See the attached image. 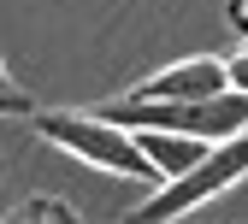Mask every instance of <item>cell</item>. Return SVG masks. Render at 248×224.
Returning <instances> with one entry per match:
<instances>
[{"label": "cell", "instance_id": "obj_7", "mask_svg": "<svg viewBox=\"0 0 248 224\" xmlns=\"http://www.w3.org/2000/svg\"><path fill=\"white\" fill-rule=\"evenodd\" d=\"M0 106H6V112H30V118H36V106L24 101V89H18L12 77H0Z\"/></svg>", "mask_w": 248, "mask_h": 224}, {"label": "cell", "instance_id": "obj_2", "mask_svg": "<svg viewBox=\"0 0 248 224\" xmlns=\"http://www.w3.org/2000/svg\"><path fill=\"white\" fill-rule=\"evenodd\" d=\"M101 112L130 124V130H183V136H207V142H225V136L248 130V94L242 89L201 94V101H130V94H118Z\"/></svg>", "mask_w": 248, "mask_h": 224}, {"label": "cell", "instance_id": "obj_4", "mask_svg": "<svg viewBox=\"0 0 248 224\" xmlns=\"http://www.w3.org/2000/svg\"><path fill=\"white\" fill-rule=\"evenodd\" d=\"M231 89V65L213 53H195V59H177V65L142 77L136 89H124L130 101H201V94H225Z\"/></svg>", "mask_w": 248, "mask_h": 224}, {"label": "cell", "instance_id": "obj_1", "mask_svg": "<svg viewBox=\"0 0 248 224\" xmlns=\"http://www.w3.org/2000/svg\"><path fill=\"white\" fill-rule=\"evenodd\" d=\"M30 124L42 130V142L65 148V153L89 159V165H101V171H112V177H130V183H142V189H160V183H166V171L148 159L142 136L130 130V124L107 118V112H65V106H53V112H36Z\"/></svg>", "mask_w": 248, "mask_h": 224}, {"label": "cell", "instance_id": "obj_9", "mask_svg": "<svg viewBox=\"0 0 248 224\" xmlns=\"http://www.w3.org/2000/svg\"><path fill=\"white\" fill-rule=\"evenodd\" d=\"M225 12H231V24L242 30V36H248V0H225Z\"/></svg>", "mask_w": 248, "mask_h": 224}, {"label": "cell", "instance_id": "obj_6", "mask_svg": "<svg viewBox=\"0 0 248 224\" xmlns=\"http://www.w3.org/2000/svg\"><path fill=\"white\" fill-rule=\"evenodd\" d=\"M36 218H59V224H65V218H77V207H59V201H30V207H18V212H12V224H36Z\"/></svg>", "mask_w": 248, "mask_h": 224}, {"label": "cell", "instance_id": "obj_8", "mask_svg": "<svg viewBox=\"0 0 248 224\" xmlns=\"http://www.w3.org/2000/svg\"><path fill=\"white\" fill-rule=\"evenodd\" d=\"M225 65H231V89H242V94H248V47L225 53Z\"/></svg>", "mask_w": 248, "mask_h": 224}, {"label": "cell", "instance_id": "obj_5", "mask_svg": "<svg viewBox=\"0 0 248 224\" xmlns=\"http://www.w3.org/2000/svg\"><path fill=\"white\" fill-rule=\"evenodd\" d=\"M136 136H142L148 159L166 171V183H171V177H183L189 165H201V159L213 153V142H207V136H183V130H136Z\"/></svg>", "mask_w": 248, "mask_h": 224}, {"label": "cell", "instance_id": "obj_3", "mask_svg": "<svg viewBox=\"0 0 248 224\" xmlns=\"http://www.w3.org/2000/svg\"><path fill=\"white\" fill-rule=\"evenodd\" d=\"M242 177H248V130H236V136H225V142H213V153L201 159V165H189L183 177L160 183V189L142 201V218H183V212L207 207L213 195L236 189Z\"/></svg>", "mask_w": 248, "mask_h": 224}]
</instances>
